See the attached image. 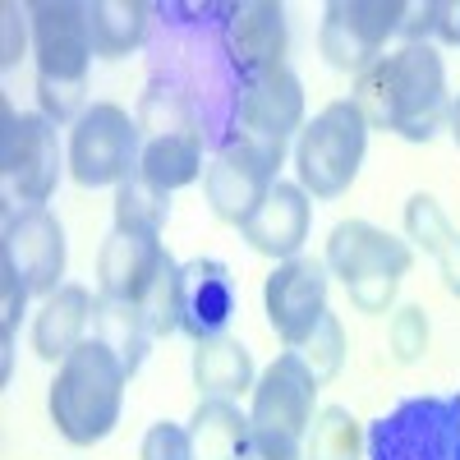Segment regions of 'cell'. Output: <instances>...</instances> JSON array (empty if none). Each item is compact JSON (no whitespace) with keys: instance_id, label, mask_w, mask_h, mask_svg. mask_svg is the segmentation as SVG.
Returning <instances> with one entry per match:
<instances>
[{"instance_id":"obj_1","label":"cell","mask_w":460,"mask_h":460,"mask_svg":"<svg viewBox=\"0 0 460 460\" xmlns=\"http://www.w3.org/2000/svg\"><path fill=\"white\" fill-rule=\"evenodd\" d=\"M230 10L235 5H157L162 37L152 47V79L175 93L199 125L203 147L221 152L240 138V106H244V69L230 56Z\"/></svg>"},{"instance_id":"obj_2","label":"cell","mask_w":460,"mask_h":460,"mask_svg":"<svg viewBox=\"0 0 460 460\" xmlns=\"http://www.w3.org/2000/svg\"><path fill=\"white\" fill-rule=\"evenodd\" d=\"M350 102L364 111L368 129H387L405 143H429L442 120H451L447 69L438 47L405 42L392 56H377L364 74H355Z\"/></svg>"},{"instance_id":"obj_3","label":"cell","mask_w":460,"mask_h":460,"mask_svg":"<svg viewBox=\"0 0 460 460\" xmlns=\"http://www.w3.org/2000/svg\"><path fill=\"white\" fill-rule=\"evenodd\" d=\"M32 23V47H37V97L42 115L56 125H79L84 120V93H88V60L93 32H88V5L74 0H37L28 5Z\"/></svg>"},{"instance_id":"obj_4","label":"cell","mask_w":460,"mask_h":460,"mask_svg":"<svg viewBox=\"0 0 460 460\" xmlns=\"http://www.w3.org/2000/svg\"><path fill=\"white\" fill-rule=\"evenodd\" d=\"M129 368L120 364V355L102 345L97 336L84 341L51 382V424L69 447H97L102 438H111V429L120 424V405H125V387H129Z\"/></svg>"},{"instance_id":"obj_5","label":"cell","mask_w":460,"mask_h":460,"mask_svg":"<svg viewBox=\"0 0 460 460\" xmlns=\"http://www.w3.org/2000/svg\"><path fill=\"white\" fill-rule=\"evenodd\" d=\"M410 267H414L410 244L368 221H341L327 240V272L341 277L359 314H387Z\"/></svg>"},{"instance_id":"obj_6","label":"cell","mask_w":460,"mask_h":460,"mask_svg":"<svg viewBox=\"0 0 460 460\" xmlns=\"http://www.w3.org/2000/svg\"><path fill=\"white\" fill-rule=\"evenodd\" d=\"M364 147H368V120L364 111L341 97L332 106H323L314 115V125L299 129V147H295V166H299V189L309 199H341L355 184L359 166H364Z\"/></svg>"},{"instance_id":"obj_7","label":"cell","mask_w":460,"mask_h":460,"mask_svg":"<svg viewBox=\"0 0 460 460\" xmlns=\"http://www.w3.org/2000/svg\"><path fill=\"white\" fill-rule=\"evenodd\" d=\"M368 460H460V392L410 396L373 419Z\"/></svg>"},{"instance_id":"obj_8","label":"cell","mask_w":460,"mask_h":460,"mask_svg":"<svg viewBox=\"0 0 460 460\" xmlns=\"http://www.w3.org/2000/svg\"><path fill=\"white\" fill-rule=\"evenodd\" d=\"M138 157H143V129L115 102H93L69 134V175L84 189L125 184L138 171Z\"/></svg>"},{"instance_id":"obj_9","label":"cell","mask_w":460,"mask_h":460,"mask_svg":"<svg viewBox=\"0 0 460 460\" xmlns=\"http://www.w3.org/2000/svg\"><path fill=\"white\" fill-rule=\"evenodd\" d=\"M281 162H286V147L258 143V138H235L221 152H212V166L203 175V194H208V208L217 212V221L244 226L262 208V199L272 194Z\"/></svg>"},{"instance_id":"obj_10","label":"cell","mask_w":460,"mask_h":460,"mask_svg":"<svg viewBox=\"0 0 460 460\" xmlns=\"http://www.w3.org/2000/svg\"><path fill=\"white\" fill-rule=\"evenodd\" d=\"M5 115V134H0V171H5L10 194L28 208H42L56 184H60V138H56V120H47L42 111L19 115L10 102L0 106Z\"/></svg>"},{"instance_id":"obj_11","label":"cell","mask_w":460,"mask_h":460,"mask_svg":"<svg viewBox=\"0 0 460 460\" xmlns=\"http://www.w3.org/2000/svg\"><path fill=\"white\" fill-rule=\"evenodd\" d=\"M410 19V5L401 0H332L323 14V32H318V51L327 56L332 69L345 74H364L387 37H396Z\"/></svg>"},{"instance_id":"obj_12","label":"cell","mask_w":460,"mask_h":460,"mask_svg":"<svg viewBox=\"0 0 460 460\" xmlns=\"http://www.w3.org/2000/svg\"><path fill=\"white\" fill-rule=\"evenodd\" d=\"M318 387H323V382L309 373V364L299 359V350L277 355L272 364L262 368V377L253 382V410H249L253 433L299 447V438L309 433V424L318 419L314 414Z\"/></svg>"},{"instance_id":"obj_13","label":"cell","mask_w":460,"mask_h":460,"mask_svg":"<svg viewBox=\"0 0 460 460\" xmlns=\"http://www.w3.org/2000/svg\"><path fill=\"white\" fill-rule=\"evenodd\" d=\"M262 304H267L272 332L290 345V350H299L327 314V262L309 258V253L277 262L267 286H262Z\"/></svg>"},{"instance_id":"obj_14","label":"cell","mask_w":460,"mask_h":460,"mask_svg":"<svg viewBox=\"0 0 460 460\" xmlns=\"http://www.w3.org/2000/svg\"><path fill=\"white\" fill-rule=\"evenodd\" d=\"M19 277L28 286V295H56L60 277H65V230L47 208H19L5 221V244H0Z\"/></svg>"},{"instance_id":"obj_15","label":"cell","mask_w":460,"mask_h":460,"mask_svg":"<svg viewBox=\"0 0 460 460\" xmlns=\"http://www.w3.org/2000/svg\"><path fill=\"white\" fill-rule=\"evenodd\" d=\"M304 129V88L299 79L281 65L253 74L244 88V106H240V138H258V143H290V134Z\"/></svg>"},{"instance_id":"obj_16","label":"cell","mask_w":460,"mask_h":460,"mask_svg":"<svg viewBox=\"0 0 460 460\" xmlns=\"http://www.w3.org/2000/svg\"><path fill=\"white\" fill-rule=\"evenodd\" d=\"M240 309V290L230 267L217 258H194L184 262V309H180V332L189 341H217L226 336L230 318Z\"/></svg>"},{"instance_id":"obj_17","label":"cell","mask_w":460,"mask_h":460,"mask_svg":"<svg viewBox=\"0 0 460 460\" xmlns=\"http://www.w3.org/2000/svg\"><path fill=\"white\" fill-rule=\"evenodd\" d=\"M309 221H314V203H309V194H304L299 184L277 180V184H272V194L262 199V208L240 226V235L249 240L253 253L286 262V258H299L304 240H309Z\"/></svg>"},{"instance_id":"obj_18","label":"cell","mask_w":460,"mask_h":460,"mask_svg":"<svg viewBox=\"0 0 460 460\" xmlns=\"http://www.w3.org/2000/svg\"><path fill=\"white\" fill-rule=\"evenodd\" d=\"M226 37H230V56L244 69V79L286 65L290 32H286V10L277 0H244V5H235Z\"/></svg>"},{"instance_id":"obj_19","label":"cell","mask_w":460,"mask_h":460,"mask_svg":"<svg viewBox=\"0 0 460 460\" xmlns=\"http://www.w3.org/2000/svg\"><path fill=\"white\" fill-rule=\"evenodd\" d=\"M162 258H166V244L157 235H125V230H111V240L97 253V286H102V295L138 304L143 290L152 286V277H157Z\"/></svg>"},{"instance_id":"obj_20","label":"cell","mask_w":460,"mask_h":460,"mask_svg":"<svg viewBox=\"0 0 460 460\" xmlns=\"http://www.w3.org/2000/svg\"><path fill=\"white\" fill-rule=\"evenodd\" d=\"M97 314V299L88 286H60L56 295L42 299V309L32 318V350L47 364H65L79 345L88 341V323Z\"/></svg>"},{"instance_id":"obj_21","label":"cell","mask_w":460,"mask_h":460,"mask_svg":"<svg viewBox=\"0 0 460 460\" xmlns=\"http://www.w3.org/2000/svg\"><path fill=\"white\" fill-rule=\"evenodd\" d=\"M194 387L203 401H235L253 392V355L235 336H217L194 345Z\"/></svg>"},{"instance_id":"obj_22","label":"cell","mask_w":460,"mask_h":460,"mask_svg":"<svg viewBox=\"0 0 460 460\" xmlns=\"http://www.w3.org/2000/svg\"><path fill=\"white\" fill-rule=\"evenodd\" d=\"M152 19H157V5H147V0H97V5H88L93 51L102 60H120L138 51L152 32Z\"/></svg>"},{"instance_id":"obj_23","label":"cell","mask_w":460,"mask_h":460,"mask_svg":"<svg viewBox=\"0 0 460 460\" xmlns=\"http://www.w3.org/2000/svg\"><path fill=\"white\" fill-rule=\"evenodd\" d=\"M249 438H253V424L249 414H240L235 401H199L194 419H189L194 460H244Z\"/></svg>"},{"instance_id":"obj_24","label":"cell","mask_w":460,"mask_h":460,"mask_svg":"<svg viewBox=\"0 0 460 460\" xmlns=\"http://www.w3.org/2000/svg\"><path fill=\"white\" fill-rule=\"evenodd\" d=\"M405 235L424 253L438 258L447 295L460 299V230L447 221V212H442V203L433 194H414L405 203Z\"/></svg>"},{"instance_id":"obj_25","label":"cell","mask_w":460,"mask_h":460,"mask_svg":"<svg viewBox=\"0 0 460 460\" xmlns=\"http://www.w3.org/2000/svg\"><path fill=\"white\" fill-rule=\"evenodd\" d=\"M138 175L147 184H157L162 194L184 189L203 175V138L199 134H162V138H143V157Z\"/></svg>"},{"instance_id":"obj_26","label":"cell","mask_w":460,"mask_h":460,"mask_svg":"<svg viewBox=\"0 0 460 460\" xmlns=\"http://www.w3.org/2000/svg\"><path fill=\"white\" fill-rule=\"evenodd\" d=\"M93 327H97L93 336H97L102 345H111V350L120 355V364H125L129 373H138V368H143L152 332H147V323H143V314H138V304L97 295V314H93Z\"/></svg>"},{"instance_id":"obj_27","label":"cell","mask_w":460,"mask_h":460,"mask_svg":"<svg viewBox=\"0 0 460 460\" xmlns=\"http://www.w3.org/2000/svg\"><path fill=\"white\" fill-rule=\"evenodd\" d=\"M166 217H171V194L147 184L138 171L125 184H115V230H125V235H162Z\"/></svg>"},{"instance_id":"obj_28","label":"cell","mask_w":460,"mask_h":460,"mask_svg":"<svg viewBox=\"0 0 460 460\" xmlns=\"http://www.w3.org/2000/svg\"><path fill=\"white\" fill-rule=\"evenodd\" d=\"M368 438L359 429V419L345 410V405H327L314 419V433L309 447H304V460H364Z\"/></svg>"},{"instance_id":"obj_29","label":"cell","mask_w":460,"mask_h":460,"mask_svg":"<svg viewBox=\"0 0 460 460\" xmlns=\"http://www.w3.org/2000/svg\"><path fill=\"white\" fill-rule=\"evenodd\" d=\"M180 309H184V262H175L166 253L162 267H157V277H152V286L138 299V314H143L152 341L180 332Z\"/></svg>"},{"instance_id":"obj_30","label":"cell","mask_w":460,"mask_h":460,"mask_svg":"<svg viewBox=\"0 0 460 460\" xmlns=\"http://www.w3.org/2000/svg\"><path fill=\"white\" fill-rule=\"evenodd\" d=\"M23 299H28V286L19 277V267L0 253V359H5V382L14 373V336H19V318H23Z\"/></svg>"},{"instance_id":"obj_31","label":"cell","mask_w":460,"mask_h":460,"mask_svg":"<svg viewBox=\"0 0 460 460\" xmlns=\"http://www.w3.org/2000/svg\"><path fill=\"white\" fill-rule=\"evenodd\" d=\"M299 359L309 364V373L318 382H332L341 373V364H345V332H341L336 314H323V323L314 327V336L299 345Z\"/></svg>"},{"instance_id":"obj_32","label":"cell","mask_w":460,"mask_h":460,"mask_svg":"<svg viewBox=\"0 0 460 460\" xmlns=\"http://www.w3.org/2000/svg\"><path fill=\"white\" fill-rule=\"evenodd\" d=\"M387 341H392V355L401 364L424 359V350H429V314L419 309V304H405V309L392 318V327H387Z\"/></svg>"},{"instance_id":"obj_33","label":"cell","mask_w":460,"mask_h":460,"mask_svg":"<svg viewBox=\"0 0 460 460\" xmlns=\"http://www.w3.org/2000/svg\"><path fill=\"white\" fill-rule=\"evenodd\" d=\"M138 460H194V442H189V429L171 424V419H162V424H152L143 447H138Z\"/></svg>"},{"instance_id":"obj_34","label":"cell","mask_w":460,"mask_h":460,"mask_svg":"<svg viewBox=\"0 0 460 460\" xmlns=\"http://www.w3.org/2000/svg\"><path fill=\"white\" fill-rule=\"evenodd\" d=\"M23 14L28 10L5 5V51H0V65H5V69H14L23 60Z\"/></svg>"},{"instance_id":"obj_35","label":"cell","mask_w":460,"mask_h":460,"mask_svg":"<svg viewBox=\"0 0 460 460\" xmlns=\"http://www.w3.org/2000/svg\"><path fill=\"white\" fill-rule=\"evenodd\" d=\"M451 138H456V147H460V97H456V106H451Z\"/></svg>"},{"instance_id":"obj_36","label":"cell","mask_w":460,"mask_h":460,"mask_svg":"<svg viewBox=\"0 0 460 460\" xmlns=\"http://www.w3.org/2000/svg\"><path fill=\"white\" fill-rule=\"evenodd\" d=\"M249 460H267V456H249Z\"/></svg>"}]
</instances>
